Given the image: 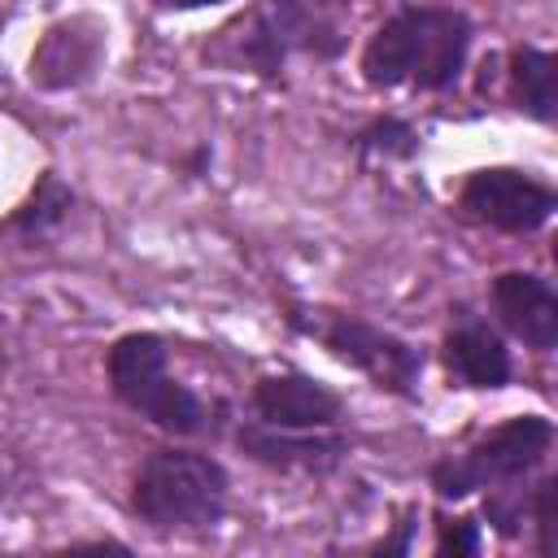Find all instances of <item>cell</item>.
<instances>
[{
    "mask_svg": "<svg viewBox=\"0 0 558 558\" xmlns=\"http://www.w3.org/2000/svg\"><path fill=\"white\" fill-rule=\"evenodd\" d=\"M471 48V22L458 9H401L397 17H388L366 52H362V74L375 87H401V83H418L427 92L449 87L466 61Z\"/></svg>",
    "mask_w": 558,
    "mask_h": 558,
    "instance_id": "cell-1",
    "label": "cell"
},
{
    "mask_svg": "<svg viewBox=\"0 0 558 558\" xmlns=\"http://www.w3.org/2000/svg\"><path fill=\"white\" fill-rule=\"evenodd\" d=\"M131 506L144 523L161 532H205L222 519L227 506V471L209 453L192 449H157L144 458Z\"/></svg>",
    "mask_w": 558,
    "mask_h": 558,
    "instance_id": "cell-2",
    "label": "cell"
},
{
    "mask_svg": "<svg viewBox=\"0 0 558 558\" xmlns=\"http://www.w3.org/2000/svg\"><path fill=\"white\" fill-rule=\"evenodd\" d=\"M109 384L118 392V401H126L131 410H140L144 418H153L157 427L174 432V436H196L205 432V405L166 375V344L161 336L148 331H131L109 349Z\"/></svg>",
    "mask_w": 558,
    "mask_h": 558,
    "instance_id": "cell-3",
    "label": "cell"
},
{
    "mask_svg": "<svg viewBox=\"0 0 558 558\" xmlns=\"http://www.w3.org/2000/svg\"><path fill=\"white\" fill-rule=\"evenodd\" d=\"M554 445V423L541 414H519L475 440L462 458H445L432 466V484L440 497H466L484 484H510L532 471Z\"/></svg>",
    "mask_w": 558,
    "mask_h": 558,
    "instance_id": "cell-4",
    "label": "cell"
},
{
    "mask_svg": "<svg viewBox=\"0 0 558 558\" xmlns=\"http://www.w3.org/2000/svg\"><path fill=\"white\" fill-rule=\"evenodd\" d=\"M292 323L305 327L310 336H318L340 362L357 366V371L371 375L379 388L401 392V397L414 392L418 371H423V357H418V349H410L405 340H397V336H388V331H379V327H371V323H362V318H353V314H331L327 323H305V318L292 314Z\"/></svg>",
    "mask_w": 558,
    "mask_h": 558,
    "instance_id": "cell-5",
    "label": "cell"
},
{
    "mask_svg": "<svg viewBox=\"0 0 558 558\" xmlns=\"http://www.w3.org/2000/svg\"><path fill=\"white\" fill-rule=\"evenodd\" d=\"M462 209L497 231H536L554 214V192L523 170H475L462 183Z\"/></svg>",
    "mask_w": 558,
    "mask_h": 558,
    "instance_id": "cell-6",
    "label": "cell"
},
{
    "mask_svg": "<svg viewBox=\"0 0 558 558\" xmlns=\"http://www.w3.org/2000/svg\"><path fill=\"white\" fill-rule=\"evenodd\" d=\"M100 57H105V26L96 17H65L48 26L39 48L31 52V83L48 92L78 87L96 74Z\"/></svg>",
    "mask_w": 558,
    "mask_h": 558,
    "instance_id": "cell-7",
    "label": "cell"
},
{
    "mask_svg": "<svg viewBox=\"0 0 558 558\" xmlns=\"http://www.w3.org/2000/svg\"><path fill=\"white\" fill-rule=\"evenodd\" d=\"M253 410L270 427L323 432L340 418V397L310 375H266L253 388Z\"/></svg>",
    "mask_w": 558,
    "mask_h": 558,
    "instance_id": "cell-8",
    "label": "cell"
},
{
    "mask_svg": "<svg viewBox=\"0 0 558 558\" xmlns=\"http://www.w3.org/2000/svg\"><path fill=\"white\" fill-rule=\"evenodd\" d=\"M493 310L506 323L510 336H519L532 349H554L558 344V296L541 275L527 270H506L493 279Z\"/></svg>",
    "mask_w": 558,
    "mask_h": 558,
    "instance_id": "cell-9",
    "label": "cell"
},
{
    "mask_svg": "<svg viewBox=\"0 0 558 558\" xmlns=\"http://www.w3.org/2000/svg\"><path fill=\"white\" fill-rule=\"evenodd\" d=\"M240 445L248 458H257L266 466H288V471H327L344 453L340 436H314V432L292 436L288 427H270V423L240 427Z\"/></svg>",
    "mask_w": 558,
    "mask_h": 558,
    "instance_id": "cell-10",
    "label": "cell"
},
{
    "mask_svg": "<svg viewBox=\"0 0 558 558\" xmlns=\"http://www.w3.org/2000/svg\"><path fill=\"white\" fill-rule=\"evenodd\" d=\"M445 362L466 388H501L510 379V353L484 323H462L449 331Z\"/></svg>",
    "mask_w": 558,
    "mask_h": 558,
    "instance_id": "cell-11",
    "label": "cell"
},
{
    "mask_svg": "<svg viewBox=\"0 0 558 558\" xmlns=\"http://www.w3.org/2000/svg\"><path fill=\"white\" fill-rule=\"evenodd\" d=\"M510 83L519 109L549 122L558 113V61L541 48H514L510 52Z\"/></svg>",
    "mask_w": 558,
    "mask_h": 558,
    "instance_id": "cell-12",
    "label": "cell"
},
{
    "mask_svg": "<svg viewBox=\"0 0 558 558\" xmlns=\"http://www.w3.org/2000/svg\"><path fill=\"white\" fill-rule=\"evenodd\" d=\"M266 26L275 31V39L283 48H305V52H318V57H336L340 52V35L323 17H314L310 9H301L296 0H279L266 13Z\"/></svg>",
    "mask_w": 558,
    "mask_h": 558,
    "instance_id": "cell-13",
    "label": "cell"
},
{
    "mask_svg": "<svg viewBox=\"0 0 558 558\" xmlns=\"http://www.w3.org/2000/svg\"><path fill=\"white\" fill-rule=\"evenodd\" d=\"M70 205H74L70 187H65L52 170H44L39 183H35V192H31V201L4 222V231H17V235H26V240H39V235H48V231L70 214Z\"/></svg>",
    "mask_w": 558,
    "mask_h": 558,
    "instance_id": "cell-14",
    "label": "cell"
},
{
    "mask_svg": "<svg viewBox=\"0 0 558 558\" xmlns=\"http://www.w3.org/2000/svg\"><path fill=\"white\" fill-rule=\"evenodd\" d=\"M357 148L384 153V157H410V153L418 148V140H414V131H410L405 122L384 118V122H375V126H366V131L357 135Z\"/></svg>",
    "mask_w": 558,
    "mask_h": 558,
    "instance_id": "cell-15",
    "label": "cell"
},
{
    "mask_svg": "<svg viewBox=\"0 0 558 558\" xmlns=\"http://www.w3.org/2000/svg\"><path fill=\"white\" fill-rule=\"evenodd\" d=\"M436 549H440V554H453V558L480 554V527H475V519H440Z\"/></svg>",
    "mask_w": 558,
    "mask_h": 558,
    "instance_id": "cell-16",
    "label": "cell"
},
{
    "mask_svg": "<svg viewBox=\"0 0 558 558\" xmlns=\"http://www.w3.org/2000/svg\"><path fill=\"white\" fill-rule=\"evenodd\" d=\"M549 501H554V480H545V484L536 488V527H541V554H549V549H554V541H549V527H554V510H549Z\"/></svg>",
    "mask_w": 558,
    "mask_h": 558,
    "instance_id": "cell-17",
    "label": "cell"
},
{
    "mask_svg": "<svg viewBox=\"0 0 558 558\" xmlns=\"http://www.w3.org/2000/svg\"><path fill=\"white\" fill-rule=\"evenodd\" d=\"M179 4H192L196 9V4H218V0H179Z\"/></svg>",
    "mask_w": 558,
    "mask_h": 558,
    "instance_id": "cell-18",
    "label": "cell"
}]
</instances>
